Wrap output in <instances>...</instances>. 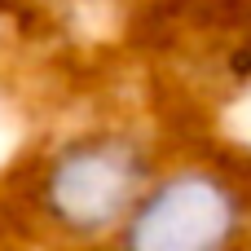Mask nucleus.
<instances>
[{
  "label": "nucleus",
  "instance_id": "nucleus-1",
  "mask_svg": "<svg viewBox=\"0 0 251 251\" xmlns=\"http://www.w3.org/2000/svg\"><path fill=\"white\" fill-rule=\"evenodd\" d=\"M163 154L137 124H84L44 141L9 181V212L26 238L101 251Z\"/></svg>",
  "mask_w": 251,
  "mask_h": 251
},
{
  "label": "nucleus",
  "instance_id": "nucleus-2",
  "mask_svg": "<svg viewBox=\"0 0 251 251\" xmlns=\"http://www.w3.org/2000/svg\"><path fill=\"white\" fill-rule=\"evenodd\" d=\"M101 251H251V168L216 154L159 163Z\"/></svg>",
  "mask_w": 251,
  "mask_h": 251
},
{
  "label": "nucleus",
  "instance_id": "nucleus-3",
  "mask_svg": "<svg viewBox=\"0 0 251 251\" xmlns=\"http://www.w3.org/2000/svg\"><path fill=\"white\" fill-rule=\"evenodd\" d=\"M13 238H26L22 229H18V221H13V212H9V203L0 199V251L13 247Z\"/></svg>",
  "mask_w": 251,
  "mask_h": 251
}]
</instances>
